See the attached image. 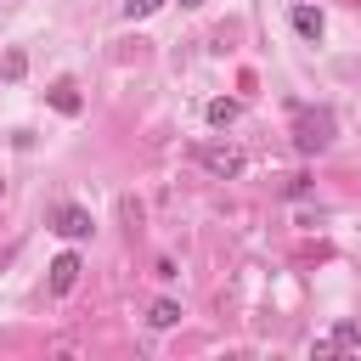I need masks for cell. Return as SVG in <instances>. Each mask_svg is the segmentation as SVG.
<instances>
[{"label":"cell","instance_id":"5","mask_svg":"<svg viewBox=\"0 0 361 361\" xmlns=\"http://www.w3.org/2000/svg\"><path fill=\"white\" fill-rule=\"evenodd\" d=\"M333 350H361V327H355V322H338V327L316 344V355H333Z\"/></svg>","mask_w":361,"mask_h":361},{"label":"cell","instance_id":"12","mask_svg":"<svg viewBox=\"0 0 361 361\" xmlns=\"http://www.w3.org/2000/svg\"><path fill=\"white\" fill-rule=\"evenodd\" d=\"M180 6H203V0H180Z\"/></svg>","mask_w":361,"mask_h":361},{"label":"cell","instance_id":"3","mask_svg":"<svg viewBox=\"0 0 361 361\" xmlns=\"http://www.w3.org/2000/svg\"><path fill=\"white\" fill-rule=\"evenodd\" d=\"M197 158H203V169L220 175V180H226V175H243V152H231V147H203Z\"/></svg>","mask_w":361,"mask_h":361},{"label":"cell","instance_id":"6","mask_svg":"<svg viewBox=\"0 0 361 361\" xmlns=\"http://www.w3.org/2000/svg\"><path fill=\"white\" fill-rule=\"evenodd\" d=\"M45 102H51L56 113H68V118H73V113L85 107V102H79V85H73V79H56V85L45 90Z\"/></svg>","mask_w":361,"mask_h":361},{"label":"cell","instance_id":"11","mask_svg":"<svg viewBox=\"0 0 361 361\" xmlns=\"http://www.w3.org/2000/svg\"><path fill=\"white\" fill-rule=\"evenodd\" d=\"M158 6H164V0H124V17H130V23H135V17H152V11H158Z\"/></svg>","mask_w":361,"mask_h":361},{"label":"cell","instance_id":"4","mask_svg":"<svg viewBox=\"0 0 361 361\" xmlns=\"http://www.w3.org/2000/svg\"><path fill=\"white\" fill-rule=\"evenodd\" d=\"M79 271H85L79 254H56V259H51V293H68V288L79 282Z\"/></svg>","mask_w":361,"mask_h":361},{"label":"cell","instance_id":"1","mask_svg":"<svg viewBox=\"0 0 361 361\" xmlns=\"http://www.w3.org/2000/svg\"><path fill=\"white\" fill-rule=\"evenodd\" d=\"M293 147H299V152H327V147H333V113H327V107H299V118H293Z\"/></svg>","mask_w":361,"mask_h":361},{"label":"cell","instance_id":"2","mask_svg":"<svg viewBox=\"0 0 361 361\" xmlns=\"http://www.w3.org/2000/svg\"><path fill=\"white\" fill-rule=\"evenodd\" d=\"M51 231H56V237H68V243L90 237V209H79V203H62V209L51 214Z\"/></svg>","mask_w":361,"mask_h":361},{"label":"cell","instance_id":"8","mask_svg":"<svg viewBox=\"0 0 361 361\" xmlns=\"http://www.w3.org/2000/svg\"><path fill=\"white\" fill-rule=\"evenodd\" d=\"M23 73H28V56H23V51H17V45H11V51H6V56H0V79H6V85H17V79H23Z\"/></svg>","mask_w":361,"mask_h":361},{"label":"cell","instance_id":"10","mask_svg":"<svg viewBox=\"0 0 361 361\" xmlns=\"http://www.w3.org/2000/svg\"><path fill=\"white\" fill-rule=\"evenodd\" d=\"M231 118H237V102H226V96H220V102H209V124H214V130H226Z\"/></svg>","mask_w":361,"mask_h":361},{"label":"cell","instance_id":"9","mask_svg":"<svg viewBox=\"0 0 361 361\" xmlns=\"http://www.w3.org/2000/svg\"><path fill=\"white\" fill-rule=\"evenodd\" d=\"M147 322H152V327H175V322H180V305H175V299H158V305L147 310Z\"/></svg>","mask_w":361,"mask_h":361},{"label":"cell","instance_id":"7","mask_svg":"<svg viewBox=\"0 0 361 361\" xmlns=\"http://www.w3.org/2000/svg\"><path fill=\"white\" fill-rule=\"evenodd\" d=\"M293 28H299L305 39H322V28H327V23H322V11H316V6H293Z\"/></svg>","mask_w":361,"mask_h":361}]
</instances>
